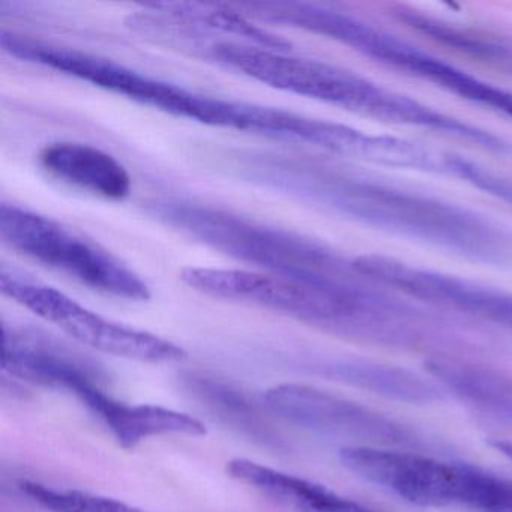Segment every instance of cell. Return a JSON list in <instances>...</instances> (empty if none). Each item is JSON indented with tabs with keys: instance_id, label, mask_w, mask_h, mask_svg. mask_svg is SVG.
<instances>
[{
	"instance_id": "19",
	"label": "cell",
	"mask_w": 512,
	"mask_h": 512,
	"mask_svg": "<svg viewBox=\"0 0 512 512\" xmlns=\"http://www.w3.org/2000/svg\"><path fill=\"white\" fill-rule=\"evenodd\" d=\"M491 446L499 452L506 460L512 461V442L511 440L494 439L491 440Z\"/></svg>"
},
{
	"instance_id": "5",
	"label": "cell",
	"mask_w": 512,
	"mask_h": 512,
	"mask_svg": "<svg viewBox=\"0 0 512 512\" xmlns=\"http://www.w3.org/2000/svg\"><path fill=\"white\" fill-rule=\"evenodd\" d=\"M0 238L17 253L95 292L125 301L151 299L148 284L130 266L46 215L2 203Z\"/></svg>"
},
{
	"instance_id": "6",
	"label": "cell",
	"mask_w": 512,
	"mask_h": 512,
	"mask_svg": "<svg viewBox=\"0 0 512 512\" xmlns=\"http://www.w3.org/2000/svg\"><path fill=\"white\" fill-rule=\"evenodd\" d=\"M11 52L14 58L76 77L176 118L190 119L209 127H218L223 118V98L197 94L101 56L44 43L25 35L14 41Z\"/></svg>"
},
{
	"instance_id": "2",
	"label": "cell",
	"mask_w": 512,
	"mask_h": 512,
	"mask_svg": "<svg viewBox=\"0 0 512 512\" xmlns=\"http://www.w3.org/2000/svg\"><path fill=\"white\" fill-rule=\"evenodd\" d=\"M347 470L421 508L512 512V481L464 461L440 460L415 449L344 446Z\"/></svg>"
},
{
	"instance_id": "16",
	"label": "cell",
	"mask_w": 512,
	"mask_h": 512,
	"mask_svg": "<svg viewBox=\"0 0 512 512\" xmlns=\"http://www.w3.org/2000/svg\"><path fill=\"white\" fill-rule=\"evenodd\" d=\"M188 394L203 409L242 436L268 448L283 446L280 433L266 418L260 407L232 383L206 374L190 373L182 377Z\"/></svg>"
},
{
	"instance_id": "13",
	"label": "cell",
	"mask_w": 512,
	"mask_h": 512,
	"mask_svg": "<svg viewBox=\"0 0 512 512\" xmlns=\"http://www.w3.org/2000/svg\"><path fill=\"white\" fill-rule=\"evenodd\" d=\"M227 472L236 481L254 488L292 512H380L316 482L280 472L247 458L230 461Z\"/></svg>"
},
{
	"instance_id": "15",
	"label": "cell",
	"mask_w": 512,
	"mask_h": 512,
	"mask_svg": "<svg viewBox=\"0 0 512 512\" xmlns=\"http://www.w3.org/2000/svg\"><path fill=\"white\" fill-rule=\"evenodd\" d=\"M323 376L370 392L386 400L412 406H428L443 400L445 392L433 379L407 368L368 359H343L320 367Z\"/></svg>"
},
{
	"instance_id": "8",
	"label": "cell",
	"mask_w": 512,
	"mask_h": 512,
	"mask_svg": "<svg viewBox=\"0 0 512 512\" xmlns=\"http://www.w3.org/2000/svg\"><path fill=\"white\" fill-rule=\"evenodd\" d=\"M266 409L289 424L320 436L347 440V446L415 449L418 434L397 419L314 386L283 383L263 395Z\"/></svg>"
},
{
	"instance_id": "12",
	"label": "cell",
	"mask_w": 512,
	"mask_h": 512,
	"mask_svg": "<svg viewBox=\"0 0 512 512\" xmlns=\"http://www.w3.org/2000/svg\"><path fill=\"white\" fill-rule=\"evenodd\" d=\"M427 371L470 412L512 433V376L454 359L428 361Z\"/></svg>"
},
{
	"instance_id": "11",
	"label": "cell",
	"mask_w": 512,
	"mask_h": 512,
	"mask_svg": "<svg viewBox=\"0 0 512 512\" xmlns=\"http://www.w3.org/2000/svg\"><path fill=\"white\" fill-rule=\"evenodd\" d=\"M77 398L104 422L122 448H134L149 437L206 434L203 422L188 413L154 404L124 403L104 388L89 389Z\"/></svg>"
},
{
	"instance_id": "9",
	"label": "cell",
	"mask_w": 512,
	"mask_h": 512,
	"mask_svg": "<svg viewBox=\"0 0 512 512\" xmlns=\"http://www.w3.org/2000/svg\"><path fill=\"white\" fill-rule=\"evenodd\" d=\"M2 368L10 376L64 389L76 397L88 389L104 388L107 379L97 362L38 329L4 326Z\"/></svg>"
},
{
	"instance_id": "7",
	"label": "cell",
	"mask_w": 512,
	"mask_h": 512,
	"mask_svg": "<svg viewBox=\"0 0 512 512\" xmlns=\"http://www.w3.org/2000/svg\"><path fill=\"white\" fill-rule=\"evenodd\" d=\"M0 289L35 316L98 352L149 364L178 362L187 356L178 344L106 319L53 287L2 271Z\"/></svg>"
},
{
	"instance_id": "14",
	"label": "cell",
	"mask_w": 512,
	"mask_h": 512,
	"mask_svg": "<svg viewBox=\"0 0 512 512\" xmlns=\"http://www.w3.org/2000/svg\"><path fill=\"white\" fill-rule=\"evenodd\" d=\"M41 166L55 178L109 200L130 196L128 170L113 155L83 143L61 142L44 148Z\"/></svg>"
},
{
	"instance_id": "4",
	"label": "cell",
	"mask_w": 512,
	"mask_h": 512,
	"mask_svg": "<svg viewBox=\"0 0 512 512\" xmlns=\"http://www.w3.org/2000/svg\"><path fill=\"white\" fill-rule=\"evenodd\" d=\"M151 214L182 235L268 274L316 284H344L329 251L289 230L187 202H158Z\"/></svg>"
},
{
	"instance_id": "1",
	"label": "cell",
	"mask_w": 512,
	"mask_h": 512,
	"mask_svg": "<svg viewBox=\"0 0 512 512\" xmlns=\"http://www.w3.org/2000/svg\"><path fill=\"white\" fill-rule=\"evenodd\" d=\"M191 289L239 304L256 305L329 331L398 343L406 314L349 284H316L244 269L185 268Z\"/></svg>"
},
{
	"instance_id": "10",
	"label": "cell",
	"mask_w": 512,
	"mask_h": 512,
	"mask_svg": "<svg viewBox=\"0 0 512 512\" xmlns=\"http://www.w3.org/2000/svg\"><path fill=\"white\" fill-rule=\"evenodd\" d=\"M379 278L410 295L448 305L512 331V295L419 271L394 260H386L380 266Z\"/></svg>"
},
{
	"instance_id": "17",
	"label": "cell",
	"mask_w": 512,
	"mask_h": 512,
	"mask_svg": "<svg viewBox=\"0 0 512 512\" xmlns=\"http://www.w3.org/2000/svg\"><path fill=\"white\" fill-rule=\"evenodd\" d=\"M386 62L395 65V67L404 68V70L415 71L421 74L425 79L433 80L439 85L446 86L451 91L463 95L464 98L484 104V106L494 107L502 112L512 115V95L500 91V89L491 88L449 65L442 64L430 56L422 55L416 52L413 47L406 44H392L391 49L386 53Z\"/></svg>"
},
{
	"instance_id": "18",
	"label": "cell",
	"mask_w": 512,
	"mask_h": 512,
	"mask_svg": "<svg viewBox=\"0 0 512 512\" xmlns=\"http://www.w3.org/2000/svg\"><path fill=\"white\" fill-rule=\"evenodd\" d=\"M23 493L50 512H146L112 497L79 490H59L40 482L20 484Z\"/></svg>"
},
{
	"instance_id": "3",
	"label": "cell",
	"mask_w": 512,
	"mask_h": 512,
	"mask_svg": "<svg viewBox=\"0 0 512 512\" xmlns=\"http://www.w3.org/2000/svg\"><path fill=\"white\" fill-rule=\"evenodd\" d=\"M206 53L212 61L278 91L313 98L353 112L424 125L446 133L454 130L452 119L407 98L389 94L332 65L292 58L283 52L247 43L212 44Z\"/></svg>"
}]
</instances>
